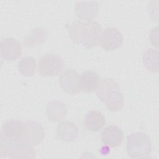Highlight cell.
<instances>
[{"label":"cell","instance_id":"d6986e66","mask_svg":"<svg viewBox=\"0 0 159 159\" xmlns=\"http://www.w3.org/2000/svg\"><path fill=\"white\" fill-rule=\"evenodd\" d=\"M36 61L32 57L27 56L22 58L17 63L19 71L21 75L25 76H33L36 71Z\"/></svg>","mask_w":159,"mask_h":159},{"label":"cell","instance_id":"8992f818","mask_svg":"<svg viewBox=\"0 0 159 159\" xmlns=\"http://www.w3.org/2000/svg\"><path fill=\"white\" fill-rule=\"evenodd\" d=\"M35 152L32 147L14 143L1 140V158H33Z\"/></svg>","mask_w":159,"mask_h":159},{"label":"cell","instance_id":"9a60e30c","mask_svg":"<svg viewBox=\"0 0 159 159\" xmlns=\"http://www.w3.org/2000/svg\"><path fill=\"white\" fill-rule=\"evenodd\" d=\"M66 106L61 101L52 100L50 101L47 106V116L48 119L52 122L61 121L66 117Z\"/></svg>","mask_w":159,"mask_h":159},{"label":"cell","instance_id":"5bb4252c","mask_svg":"<svg viewBox=\"0 0 159 159\" xmlns=\"http://www.w3.org/2000/svg\"><path fill=\"white\" fill-rule=\"evenodd\" d=\"M101 78L99 75L91 70L83 71L80 75V86L81 91L91 93L97 89Z\"/></svg>","mask_w":159,"mask_h":159},{"label":"cell","instance_id":"ac0fdd59","mask_svg":"<svg viewBox=\"0 0 159 159\" xmlns=\"http://www.w3.org/2000/svg\"><path fill=\"white\" fill-rule=\"evenodd\" d=\"M47 33L43 28H36L31 30L24 39V45L27 47H32L44 42Z\"/></svg>","mask_w":159,"mask_h":159},{"label":"cell","instance_id":"7a4b0ae2","mask_svg":"<svg viewBox=\"0 0 159 159\" xmlns=\"http://www.w3.org/2000/svg\"><path fill=\"white\" fill-rule=\"evenodd\" d=\"M96 95L107 109L116 112L124 106V97L116 81L109 78L101 80L96 89Z\"/></svg>","mask_w":159,"mask_h":159},{"label":"cell","instance_id":"277c9868","mask_svg":"<svg viewBox=\"0 0 159 159\" xmlns=\"http://www.w3.org/2000/svg\"><path fill=\"white\" fill-rule=\"evenodd\" d=\"M25 125L24 121L18 120H8L6 121L1 129V140L20 144L25 133ZM21 145V144H20Z\"/></svg>","mask_w":159,"mask_h":159},{"label":"cell","instance_id":"ba28073f","mask_svg":"<svg viewBox=\"0 0 159 159\" xmlns=\"http://www.w3.org/2000/svg\"><path fill=\"white\" fill-rule=\"evenodd\" d=\"M80 75L71 68L65 70L59 77V84L61 89L69 94L81 92L80 86Z\"/></svg>","mask_w":159,"mask_h":159},{"label":"cell","instance_id":"8fae6325","mask_svg":"<svg viewBox=\"0 0 159 159\" xmlns=\"http://www.w3.org/2000/svg\"><path fill=\"white\" fill-rule=\"evenodd\" d=\"M102 142L109 147L114 148L120 145L123 142L124 134L120 127L110 125L105 127L101 132Z\"/></svg>","mask_w":159,"mask_h":159},{"label":"cell","instance_id":"52a82bcc","mask_svg":"<svg viewBox=\"0 0 159 159\" xmlns=\"http://www.w3.org/2000/svg\"><path fill=\"white\" fill-rule=\"evenodd\" d=\"M25 130L21 145L32 147L39 143L43 139L45 132L42 125L37 121L27 120L25 121Z\"/></svg>","mask_w":159,"mask_h":159},{"label":"cell","instance_id":"e0dca14e","mask_svg":"<svg viewBox=\"0 0 159 159\" xmlns=\"http://www.w3.org/2000/svg\"><path fill=\"white\" fill-rule=\"evenodd\" d=\"M143 63L149 71L157 73L158 71V51L157 49L149 48L147 49L142 56Z\"/></svg>","mask_w":159,"mask_h":159},{"label":"cell","instance_id":"9c48e42d","mask_svg":"<svg viewBox=\"0 0 159 159\" xmlns=\"http://www.w3.org/2000/svg\"><path fill=\"white\" fill-rule=\"evenodd\" d=\"M122 43V34L117 28L107 27L101 34L100 45L106 50H114L119 48Z\"/></svg>","mask_w":159,"mask_h":159},{"label":"cell","instance_id":"3957f363","mask_svg":"<svg viewBox=\"0 0 159 159\" xmlns=\"http://www.w3.org/2000/svg\"><path fill=\"white\" fill-rule=\"evenodd\" d=\"M126 151L132 158H148L152 151V142L149 136L142 132L129 135L126 141Z\"/></svg>","mask_w":159,"mask_h":159},{"label":"cell","instance_id":"4fadbf2b","mask_svg":"<svg viewBox=\"0 0 159 159\" xmlns=\"http://www.w3.org/2000/svg\"><path fill=\"white\" fill-rule=\"evenodd\" d=\"M57 135L58 139L65 142H72L76 140L78 135L77 125L71 121L65 120L57 127Z\"/></svg>","mask_w":159,"mask_h":159},{"label":"cell","instance_id":"7c38bea8","mask_svg":"<svg viewBox=\"0 0 159 159\" xmlns=\"http://www.w3.org/2000/svg\"><path fill=\"white\" fill-rule=\"evenodd\" d=\"M98 9L99 6L96 1L78 2L75 6V13L80 19L89 21L96 17Z\"/></svg>","mask_w":159,"mask_h":159},{"label":"cell","instance_id":"2e32d148","mask_svg":"<svg viewBox=\"0 0 159 159\" xmlns=\"http://www.w3.org/2000/svg\"><path fill=\"white\" fill-rule=\"evenodd\" d=\"M84 124L88 130L93 132H98L104 126L106 119L104 115L101 112L91 111L86 114Z\"/></svg>","mask_w":159,"mask_h":159},{"label":"cell","instance_id":"6da1fadb","mask_svg":"<svg viewBox=\"0 0 159 159\" xmlns=\"http://www.w3.org/2000/svg\"><path fill=\"white\" fill-rule=\"evenodd\" d=\"M102 32L101 25L96 21L73 22L68 29L71 40L76 43H81L88 48H92L99 43Z\"/></svg>","mask_w":159,"mask_h":159},{"label":"cell","instance_id":"5b68a950","mask_svg":"<svg viewBox=\"0 0 159 159\" xmlns=\"http://www.w3.org/2000/svg\"><path fill=\"white\" fill-rule=\"evenodd\" d=\"M63 67L64 61L59 55L47 53L40 58L38 72L43 76H52L58 75Z\"/></svg>","mask_w":159,"mask_h":159},{"label":"cell","instance_id":"30bf717a","mask_svg":"<svg viewBox=\"0 0 159 159\" xmlns=\"http://www.w3.org/2000/svg\"><path fill=\"white\" fill-rule=\"evenodd\" d=\"M22 53V45L17 40L12 37H7L1 40L0 54L4 60L14 61L18 59Z\"/></svg>","mask_w":159,"mask_h":159},{"label":"cell","instance_id":"ffe728a7","mask_svg":"<svg viewBox=\"0 0 159 159\" xmlns=\"http://www.w3.org/2000/svg\"><path fill=\"white\" fill-rule=\"evenodd\" d=\"M149 38L152 45L158 48V26L153 27L151 30Z\"/></svg>","mask_w":159,"mask_h":159}]
</instances>
